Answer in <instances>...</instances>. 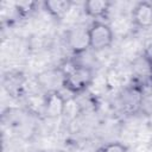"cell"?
<instances>
[{"mask_svg":"<svg viewBox=\"0 0 152 152\" xmlns=\"http://www.w3.org/2000/svg\"><path fill=\"white\" fill-rule=\"evenodd\" d=\"M132 20L140 28L152 26V4L148 1L138 2L132 11Z\"/></svg>","mask_w":152,"mask_h":152,"instance_id":"277c9868","label":"cell"},{"mask_svg":"<svg viewBox=\"0 0 152 152\" xmlns=\"http://www.w3.org/2000/svg\"><path fill=\"white\" fill-rule=\"evenodd\" d=\"M84 12L87 13V15L94 18V19H99L106 15V13L109 10V2L106 0H89L84 2Z\"/></svg>","mask_w":152,"mask_h":152,"instance_id":"52a82bcc","label":"cell"},{"mask_svg":"<svg viewBox=\"0 0 152 152\" xmlns=\"http://www.w3.org/2000/svg\"><path fill=\"white\" fill-rule=\"evenodd\" d=\"M62 76L63 87L72 94H81L86 91L94 80L93 69L83 64H72L62 72Z\"/></svg>","mask_w":152,"mask_h":152,"instance_id":"6da1fadb","label":"cell"},{"mask_svg":"<svg viewBox=\"0 0 152 152\" xmlns=\"http://www.w3.org/2000/svg\"><path fill=\"white\" fill-rule=\"evenodd\" d=\"M65 102L66 100L62 96L61 93L57 90H50L46 93L44 100H43V109L46 116L49 118H58L64 114L65 109Z\"/></svg>","mask_w":152,"mask_h":152,"instance_id":"3957f363","label":"cell"},{"mask_svg":"<svg viewBox=\"0 0 152 152\" xmlns=\"http://www.w3.org/2000/svg\"><path fill=\"white\" fill-rule=\"evenodd\" d=\"M89 49L94 51H102L109 48L114 39L112 27L103 21H94L88 28Z\"/></svg>","mask_w":152,"mask_h":152,"instance_id":"7a4b0ae2","label":"cell"},{"mask_svg":"<svg viewBox=\"0 0 152 152\" xmlns=\"http://www.w3.org/2000/svg\"><path fill=\"white\" fill-rule=\"evenodd\" d=\"M38 152H46V151H38Z\"/></svg>","mask_w":152,"mask_h":152,"instance_id":"30bf717a","label":"cell"},{"mask_svg":"<svg viewBox=\"0 0 152 152\" xmlns=\"http://www.w3.org/2000/svg\"><path fill=\"white\" fill-rule=\"evenodd\" d=\"M68 44L70 49L75 53L84 52L89 48V38H88V28L75 27L68 33Z\"/></svg>","mask_w":152,"mask_h":152,"instance_id":"5b68a950","label":"cell"},{"mask_svg":"<svg viewBox=\"0 0 152 152\" xmlns=\"http://www.w3.org/2000/svg\"><path fill=\"white\" fill-rule=\"evenodd\" d=\"M121 99V104L125 110L127 112H135L140 103H141V93L140 89L137 87L133 88H127L120 96Z\"/></svg>","mask_w":152,"mask_h":152,"instance_id":"8992f818","label":"cell"},{"mask_svg":"<svg viewBox=\"0 0 152 152\" xmlns=\"http://www.w3.org/2000/svg\"><path fill=\"white\" fill-rule=\"evenodd\" d=\"M71 2L66 0H49L44 2L45 10L55 18H61L63 17L68 10L70 8Z\"/></svg>","mask_w":152,"mask_h":152,"instance_id":"ba28073f","label":"cell"},{"mask_svg":"<svg viewBox=\"0 0 152 152\" xmlns=\"http://www.w3.org/2000/svg\"><path fill=\"white\" fill-rule=\"evenodd\" d=\"M99 152H128V151L124 144L115 141V142H109V144L102 146L99 150Z\"/></svg>","mask_w":152,"mask_h":152,"instance_id":"9c48e42d","label":"cell"}]
</instances>
